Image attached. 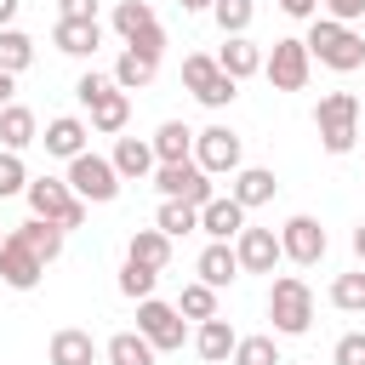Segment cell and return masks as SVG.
<instances>
[{
  "label": "cell",
  "mask_w": 365,
  "mask_h": 365,
  "mask_svg": "<svg viewBox=\"0 0 365 365\" xmlns=\"http://www.w3.org/2000/svg\"><path fill=\"white\" fill-rule=\"evenodd\" d=\"M177 308H182V319H211V314H217V285H205V279L182 285Z\"/></svg>",
  "instance_id": "e575fe53"
},
{
  "label": "cell",
  "mask_w": 365,
  "mask_h": 365,
  "mask_svg": "<svg viewBox=\"0 0 365 365\" xmlns=\"http://www.w3.org/2000/svg\"><path fill=\"white\" fill-rule=\"evenodd\" d=\"M0 143H6L11 154H23L29 143H40V125H34V108H23V103H6V108H0Z\"/></svg>",
  "instance_id": "d4e9b609"
},
{
  "label": "cell",
  "mask_w": 365,
  "mask_h": 365,
  "mask_svg": "<svg viewBox=\"0 0 365 365\" xmlns=\"http://www.w3.org/2000/svg\"><path fill=\"white\" fill-rule=\"evenodd\" d=\"M29 188V171H23V154H0V200H11V194H23Z\"/></svg>",
  "instance_id": "74e56055"
},
{
  "label": "cell",
  "mask_w": 365,
  "mask_h": 365,
  "mask_svg": "<svg viewBox=\"0 0 365 365\" xmlns=\"http://www.w3.org/2000/svg\"><path fill=\"white\" fill-rule=\"evenodd\" d=\"M154 228H165L171 240H182V234H194V228H200V205H188V200H160Z\"/></svg>",
  "instance_id": "4dcf8cb0"
},
{
  "label": "cell",
  "mask_w": 365,
  "mask_h": 365,
  "mask_svg": "<svg viewBox=\"0 0 365 365\" xmlns=\"http://www.w3.org/2000/svg\"><path fill=\"white\" fill-rule=\"evenodd\" d=\"M302 40H308V57H314V63H325V68H336V74H354V68H365V34H359L354 23L314 17Z\"/></svg>",
  "instance_id": "6da1fadb"
},
{
  "label": "cell",
  "mask_w": 365,
  "mask_h": 365,
  "mask_svg": "<svg viewBox=\"0 0 365 365\" xmlns=\"http://www.w3.org/2000/svg\"><path fill=\"white\" fill-rule=\"evenodd\" d=\"M359 120H365V103H359Z\"/></svg>",
  "instance_id": "c3c4849f"
},
{
  "label": "cell",
  "mask_w": 365,
  "mask_h": 365,
  "mask_svg": "<svg viewBox=\"0 0 365 365\" xmlns=\"http://www.w3.org/2000/svg\"><path fill=\"white\" fill-rule=\"evenodd\" d=\"M29 63H34V40L23 29H0V68L6 74H23Z\"/></svg>",
  "instance_id": "1f68e13d"
},
{
  "label": "cell",
  "mask_w": 365,
  "mask_h": 365,
  "mask_svg": "<svg viewBox=\"0 0 365 365\" xmlns=\"http://www.w3.org/2000/svg\"><path fill=\"white\" fill-rule=\"evenodd\" d=\"M51 46H57L63 57H91V51L103 46V23H97V17H57Z\"/></svg>",
  "instance_id": "9a60e30c"
},
{
  "label": "cell",
  "mask_w": 365,
  "mask_h": 365,
  "mask_svg": "<svg viewBox=\"0 0 365 365\" xmlns=\"http://www.w3.org/2000/svg\"><path fill=\"white\" fill-rule=\"evenodd\" d=\"M331 365H365V331H348V336H336V348H331Z\"/></svg>",
  "instance_id": "f35d334b"
},
{
  "label": "cell",
  "mask_w": 365,
  "mask_h": 365,
  "mask_svg": "<svg viewBox=\"0 0 365 365\" xmlns=\"http://www.w3.org/2000/svg\"><path fill=\"white\" fill-rule=\"evenodd\" d=\"M148 143H154L160 165H171V160H194V131H188L182 120H165V125H160V131H154Z\"/></svg>",
  "instance_id": "83f0119b"
},
{
  "label": "cell",
  "mask_w": 365,
  "mask_h": 365,
  "mask_svg": "<svg viewBox=\"0 0 365 365\" xmlns=\"http://www.w3.org/2000/svg\"><path fill=\"white\" fill-rule=\"evenodd\" d=\"M234 348H240V336H234V325H228L222 314L200 319V331H194V354H200L205 365H222V359H234Z\"/></svg>",
  "instance_id": "ac0fdd59"
},
{
  "label": "cell",
  "mask_w": 365,
  "mask_h": 365,
  "mask_svg": "<svg viewBox=\"0 0 365 365\" xmlns=\"http://www.w3.org/2000/svg\"><path fill=\"white\" fill-rule=\"evenodd\" d=\"M314 131L325 143V154H354L359 143V97L354 91H325L314 108Z\"/></svg>",
  "instance_id": "7a4b0ae2"
},
{
  "label": "cell",
  "mask_w": 365,
  "mask_h": 365,
  "mask_svg": "<svg viewBox=\"0 0 365 365\" xmlns=\"http://www.w3.org/2000/svg\"><path fill=\"white\" fill-rule=\"evenodd\" d=\"M51 365H97V342H91V331L63 325V331L51 336Z\"/></svg>",
  "instance_id": "4316f807"
},
{
  "label": "cell",
  "mask_w": 365,
  "mask_h": 365,
  "mask_svg": "<svg viewBox=\"0 0 365 365\" xmlns=\"http://www.w3.org/2000/svg\"><path fill=\"white\" fill-rule=\"evenodd\" d=\"M262 74L274 91H302L308 74H314V57H308V40H274V51L262 57Z\"/></svg>",
  "instance_id": "30bf717a"
},
{
  "label": "cell",
  "mask_w": 365,
  "mask_h": 365,
  "mask_svg": "<svg viewBox=\"0 0 365 365\" xmlns=\"http://www.w3.org/2000/svg\"><path fill=\"white\" fill-rule=\"evenodd\" d=\"M23 200H29V211H34V217H46V222H57L63 234L86 222V200H80V194L68 188V177H29V188H23Z\"/></svg>",
  "instance_id": "3957f363"
},
{
  "label": "cell",
  "mask_w": 365,
  "mask_h": 365,
  "mask_svg": "<svg viewBox=\"0 0 365 365\" xmlns=\"http://www.w3.org/2000/svg\"><path fill=\"white\" fill-rule=\"evenodd\" d=\"M40 274H46V262H40L17 234H6V240H0V279H6L11 291H34Z\"/></svg>",
  "instance_id": "5bb4252c"
},
{
  "label": "cell",
  "mask_w": 365,
  "mask_h": 365,
  "mask_svg": "<svg viewBox=\"0 0 365 365\" xmlns=\"http://www.w3.org/2000/svg\"><path fill=\"white\" fill-rule=\"evenodd\" d=\"M108 86H114V74H97V68H86V74L74 80V97H80V103L91 108V103H97V97L108 91Z\"/></svg>",
  "instance_id": "ab89813d"
},
{
  "label": "cell",
  "mask_w": 365,
  "mask_h": 365,
  "mask_svg": "<svg viewBox=\"0 0 365 365\" xmlns=\"http://www.w3.org/2000/svg\"><path fill=\"white\" fill-rule=\"evenodd\" d=\"M234 365H285V359H279V342L274 336H240Z\"/></svg>",
  "instance_id": "8d00e7d4"
},
{
  "label": "cell",
  "mask_w": 365,
  "mask_h": 365,
  "mask_svg": "<svg viewBox=\"0 0 365 365\" xmlns=\"http://www.w3.org/2000/svg\"><path fill=\"white\" fill-rule=\"evenodd\" d=\"M279 251H285V262L314 268V262H325L331 234L319 228V217H285V228H279Z\"/></svg>",
  "instance_id": "7c38bea8"
},
{
  "label": "cell",
  "mask_w": 365,
  "mask_h": 365,
  "mask_svg": "<svg viewBox=\"0 0 365 365\" xmlns=\"http://www.w3.org/2000/svg\"><path fill=\"white\" fill-rule=\"evenodd\" d=\"M325 6V17H336V23H359L365 17V0H319Z\"/></svg>",
  "instance_id": "60d3db41"
},
{
  "label": "cell",
  "mask_w": 365,
  "mask_h": 365,
  "mask_svg": "<svg viewBox=\"0 0 365 365\" xmlns=\"http://www.w3.org/2000/svg\"><path fill=\"white\" fill-rule=\"evenodd\" d=\"M103 354H108V365H154V354H160V348H154L143 331H120V336H108V348H103Z\"/></svg>",
  "instance_id": "f546056e"
},
{
  "label": "cell",
  "mask_w": 365,
  "mask_h": 365,
  "mask_svg": "<svg viewBox=\"0 0 365 365\" xmlns=\"http://www.w3.org/2000/svg\"><path fill=\"white\" fill-rule=\"evenodd\" d=\"M23 11V0H0V29H11V17Z\"/></svg>",
  "instance_id": "ee69618b"
},
{
  "label": "cell",
  "mask_w": 365,
  "mask_h": 365,
  "mask_svg": "<svg viewBox=\"0 0 365 365\" xmlns=\"http://www.w3.org/2000/svg\"><path fill=\"white\" fill-rule=\"evenodd\" d=\"M11 234H17V240H23V245H29V251H34L46 268L63 257V228H57V222H46V217H29V222H17Z\"/></svg>",
  "instance_id": "603a6c76"
},
{
  "label": "cell",
  "mask_w": 365,
  "mask_h": 365,
  "mask_svg": "<svg viewBox=\"0 0 365 365\" xmlns=\"http://www.w3.org/2000/svg\"><path fill=\"white\" fill-rule=\"evenodd\" d=\"M200 228H205L211 240H234V234L245 228V205H240L234 194H211V200L200 205Z\"/></svg>",
  "instance_id": "e0dca14e"
},
{
  "label": "cell",
  "mask_w": 365,
  "mask_h": 365,
  "mask_svg": "<svg viewBox=\"0 0 365 365\" xmlns=\"http://www.w3.org/2000/svg\"><path fill=\"white\" fill-rule=\"evenodd\" d=\"M234 251H240V268L245 274H274V262L285 257L279 251V234L274 228H251V222L234 234Z\"/></svg>",
  "instance_id": "4fadbf2b"
},
{
  "label": "cell",
  "mask_w": 365,
  "mask_h": 365,
  "mask_svg": "<svg viewBox=\"0 0 365 365\" xmlns=\"http://www.w3.org/2000/svg\"><path fill=\"white\" fill-rule=\"evenodd\" d=\"M182 86H188L205 108H228V103L240 97V80H234V74H222V63H217V57H205V51L182 57Z\"/></svg>",
  "instance_id": "8992f818"
},
{
  "label": "cell",
  "mask_w": 365,
  "mask_h": 365,
  "mask_svg": "<svg viewBox=\"0 0 365 365\" xmlns=\"http://www.w3.org/2000/svg\"><path fill=\"white\" fill-rule=\"evenodd\" d=\"M279 11H285V17H314L319 0H279Z\"/></svg>",
  "instance_id": "7bdbcfd3"
},
{
  "label": "cell",
  "mask_w": 365,
  "mask_h": 365,
  "mask_svg": "<svg viewBox=\"0 0 365 365\" xmlns=\"http://www.w3.org/2000/svg\"><path fill=\"white\" fill-rule=\"evenodd\" d=\"M114 34L125 46H137V51H148V57L165 51V29H160V17H154L148 0H120L114 6Z\"/></svg>",
  "instance_id": "ba28073f"
},
{
  "label": "cell",
  "mask_w": 365,
  "mask_h": 365,
  "mask_svg": "<svg viewBox=\"0 0 365 365\" xmlns=\"http://www.w3.org/2000/svg\"><path fill=\"white\" fill-rule=\"evenodd\" d=\"M268 319H274L279 336H302V331L314 325V291H308V279L279 274V279L268 285Z\"/></svg>",
  "instance_id": "277c9868"
},
{
  "label": "cell",
  "mask_w": 365,
  "mask_h": 365,
  "mask_svg": "<svg viewBox=\"0 0 365 365\" xmlns=\"http://www.w3.org/2000/svg\"><path fill=\"white\" fill-rule=\"evenodd\" d=\"M108 160H114V171H120L125 182H143V177H148V171L160 165V154H154V143H143V137H120Z\"/></svg>",
  "instance_id": "ffe728a7"
},
{
  "label": "cell",
  "mask_w": 365,
  "mask_h": 365,
  "mask_svg": "<svg viewBox=\"0 0 365 365\" xmlns=\"http://www.w3.org/2000/svg\"><path fill=\"white\" fill-rule=\"evenodd\" d=\"M125 257L131 262H148V268H165L171 262V234L165 228H137L131 245H125Z\"/></svg>",
  "instance_id": "f1b7e54d"
},
{
  "label": "cell",
  "mask_w": 365,
  "mask_h": 365,
  "mask_svg": "<svg viewBox=\"0 0 365 365\" xmlns=\"http://www.w3.org/2000/svg\"><path fill=\"white\" fill-rule=\"evenodd\" d=\"M177 6H182V11H211L217 0H177Z\"/></svg>",
  "instance_id": "bcb514c9"
},
{
  "label": "cell",
  "mask_w": 365,
  "mask_h": 365,
  "mask_svg": "<svg viewBox=\"0 0 365 365\" xmlns=\"http://www.w3.org/2000/svg\"><path fill=\"white\" fill-rule=\"evenodd\" d=\"M274 188H279V182H274V171H268V165H240L228 194H234V200L251 211V205H268V200H274Z\"/></svg>",
  "instance_id": "484cf974"
},
{
  "label": "cell",
  "mask_w": 365,
  "mask_h": 365,
  "mask_svg": "<svg viewBox=\"0 0 365 365\" xmlns=\"http://www.w3.org/2000/svg\"><path fill=\"white\" fill-rule=\"evenodd\" d=\"M154 188L160 200H188V205H205L217 188H211V171L200 160H171V165H154Z\"/></svg>",
  "instance_id": "9c48e42d"
},
{
  "label": "cell",
  "mask_w": 365,
  "mask_h": 365,
  "mask_svg": "<svg viewBox=\"0 0 365 365\" xmlns=\"http://www.w3.org/2000/svg\"><path fill=\"white\" fill-rule=\"evenodd\" d=\"M262 46L251 40V34H222V51H217V63H222V74H234V80H251V74H262Z\"/></svg>",
  "instance_id": "2e32d148"
},
{
  "label": "cell",
  "mask_w": 365,
  "mask_h": 365,
  "mask_svg": "<svg viewBox=\"0 0 365 365\" xmlns=\"http://www.w3.org/2000/svg\"><path fill=\"white\" fill-rule=\"evenodd\" d=\"M211 17H217V29H222V34H245V29H251V17H257V0H217V6H211Z\"/></svg>",
  "instance_id": "d590c367"
},
{
  "label": "cell",
  "mask_w": 365,
  "mask_h": 365,
  "mask_svg": "<svg viewBox=\"0 0 365 365\" xmlns=\"http://www.w3.org/2000/svg\"><path fill=\"white\" fill-rule=\"evenodd\" d=\"M46 154H57V160H74V154H86V120H74V114H57V120H46Z\"/></svg>",
  "instance_id": "7402d4cb"
},
{
  "label": "cell",
  "mask_w": 365,
  "mask_h": 365,
  "mask_svg": "<svg viewBox=\"0 0 365 365\" xmlns=\"http://www.w3.org/2000/svg\"><path fill=\"white\" fill-rule=\"evenodd\" d=\"M137 331H143L160 354H177V348L188 342L182 308H177V302H160V297H143V302H137Z\"/></svg>",
  "instance_id": "52a82bcc"
},
{
  "label": "cell",
  "mask_w": 365,
  "mask_h": 365,
  "mask_svg": "<svg viewBox=\"0 0 365 365\" xmlns=\"http://www.w3.org/2000/svg\"><path fill=\"white\" fill-rule=\"evenodd\" d=\"M194 160H200L211 177H234V171L245 165V143H240V131H228V125H205V131H194Z\"/></svg>",
  "instance_id": "8fae6325"
},
{
  "label": "cell",
  "mask_w": 365,
  "mask_h": 365,
  "mask_svg": "<svg viewBox=\"0 0 365 365\" xmlns=\"http://www.w3.org/2000/svg\"><path fill=\"white\" fill-rule=\"evenodd\" d=\"M11 91H17V74H6V68H0V108L11 103Z\"/></svg>",
  "instance_id": "f6af8a7d"
},
{
  "label": "cell",
  "mask_w": 365,
  "mask_h": 365,
  "mask_svg": "<svg viewBox=\"0 0 365 365\" xmlns=\"http://www.w3.org/2000/svg\"><path fill=\"white\" fill-rule=\"evenodd\" d=\"M154 285H160V268H148V262H131V257H125V268H120V291H125L131 302H143V297H154Z\"/></svg>",
  "instance_id": "836d02e7"
},
{
  "label": "cell",
  "mask_w": 365,
  "mask_h": 365,
  "mask_svg": "<svg viewBox=\"0 0 365 365\" xmlns=\"http://www.w3.org/2000/svg\"><path fill=\"white\" fill-rule=\"evenodd\" d=\"M194 268H200V279H205V285H217V291H222V285H234V279L245 274V268H240V251H234L228 240H211V245L200 251V262H194Z\"/></svg>",
  "instance_id": "d6986e66"
},
{
  "label": "cell",
  "mask_w": 365,
  "mask_h": 365,
  "mask_svg": "<svg viewBox=\"0 0 365 365\" xmlns=\"http://www.w3.org/2000/svg\"><path fill=\"white\" fill-rule=\"evenodd\" d=\"M154 74H160V57H148V51H137V46H125V51L114 57V86H120V91H143V86H154Z\"/></svg>",
  "instance_id": "44dd1931"
},
{
  "label": "cell",
  "mask_w": 365,
  "mask_h": 365,
  "mask_svg": "<svg viewBox=\"0 0 365 365\" xmlns=\"http://www.w3.org/2000/svg\"><path fill=\"white\" fill-rule=\"evenodd\" d=\"M125 120H131V91H120V86H108L97 103H91V131H103V137H114V131H125Z\"/></svg>",
  "instance_id": "cb8c5ba5"
},
{
  "label": "cell",
  "mask_w": 365,
  "mask_h": 365,
  "mask_svg": "<svg viewBox=\"0 0 365 365\" xmlns=\"http://www.w3.org/2000/svg\"><path fill=\"white\" fill-rule=\"evenodd\" d=\"M120 171H114V160H103V154H74L68 160V188L86 200V205H108V200H120Z\"/></svg>",
  "instance_id": "5b68a950"
},
{
  "label": "cell",
  "mask_w": 365,
  "mask_h": 365,
  "mask_svg": "<svg viewBox=\"0 0 365 365\" xmlns=\"http://www.w3.org/2000/svg\"><path fill=\"white\" fill-rule=\"evenodd\" d=\"M331 302H336L342 314H365V268L336 274V279H331Z\"/></svg>",
  "instance_id": "d6a6232c"
},
{
  "label": "cell",
  "mask_w": 365,
  "mask_h": 365,
  "mask_svg": "<svg viewBox=\"0 0 365 365\" xmlns=\"http://www.w3.org/2000/svg\"><path fill=\"white\" fill-rule=\"evenodd\" d=\"M63 17H97V0H57Z\"/></svg>",
  "instance_id": "b9f144b4"
},
{
  "label": "cell",
  "mask_w": 365,
  "mask_h": 365,
  "mask_svg": "<svg viewBox=\"0 0 365 365\" xmlns=\"http://www.w3.org/2000/svg\"><path fill=\"white\" fill-rule=\"evenodd\" d=\"M354 257H359V262H365V222H359V228H354Z\"/></svg>",
  "instance_id": "7dc6e473"
}]
</instances>
